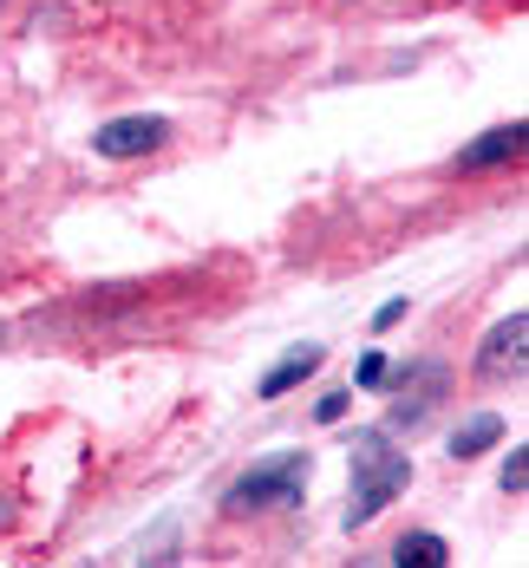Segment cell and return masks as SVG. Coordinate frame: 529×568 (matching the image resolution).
<instances>
[{"instance_id":"5bb4252c","label":"cell","mask_w":529,"mask_h":568,"mask_svg":"<svg viewBox=\"0 0 529 568\" xmlns=\"http://www.w3.org/2000/svg\"><path fill=\"white\" fill-rule=\"evenodd\" d=\"M7 523H13V510H7V504H0V529H7Z\"/></svg>"},{"instance_id":"277c9868","label":"cell","mask_w":529,"mask_h":568,"mask_svg":"<svg viewBox=\"0 0 529 568\" xmlns=\"http://www.w3.org/2000/svg\"><path fill=\"white\" fill-rule=\"evenodd\" d=\"M393 393H406L399 405H393V432H418V425L438 412V398H445V366H431V359H425V366H411V379L399 373V379H393Z\"/></svg>"},{"instance_id":"3957f363","label":"cell","mask_w":529,"mask_h":568,"mask_svg":"<svg viewBox=\"0 0 529 568\" xmlns=\"http://www.w3.org/2000/svg\"><path fill=\"white\" fill-rule=\"evenodd\" d=\"M164 144H171V118H157V112L105 118V124L92 131V151L112 158V164H124V158H151V151H164Z\"/></svg>"},{"instance_id":"30bf717a","label":"cell","mask_w":529,"mask_h":568,"mask_svg":"<svg viewBox=\"0 0 529 568\" xmlns=\"http://www.w3.org/2000/svg\"><path fill=\"white\" fill-rule=\"evenodd\" d=\"M497 484H503V497H523L529 490V445H517V452L503 457V477Z\"/></svg>"},{"instance_id":"52a82bcc","label":"cell","mask_w":529,"mask_h":568,"mask_svg":"<svg viewBox=\"0 0 529 568\" xmlns=\"http://www.w3.org/2000/svg\"><path fill=\"white\" fill-rule=\"evenodd\" d=\"M321 366H327V346L301 341V346L288 353V359H275V366L262 373V386H255V398H288L294 386H307V379H314Z\"/></svg>"},{"instance_id":"ba28073f","label":"cell","mask_w":529,"mask_h":568,"mask_svg":"<svg viewBox=\"0 0 529 568\" xmlns=\"http://www.w3.org/2000/svg\"><path fill=\"white\" fill-rule=\"evenodd\" d=\"M490 445H503V418H497V412H477V418H465V425L451 432V457H458V464L484 457Z\"/></svg>"},{"instance_id":"6da1fadb","label":"cell","mask_w":529,"mask_h":568,"mask_svg":"<svg viewBox=\"0 0 529 568\" xmlns=\"http://www.w3.org/2000/svg\"><path fill=\"white\" fill-rule=\"evenodd\" d=\"M411 484V457L386 452V432H359L353 445V504H347V529H366L386 504H399Z\"/></svg>"},{"instance_id":"7c38bea8","label":"cell","mask_w":529,"mask_h":568,"mask_svg":"<svg viewBox=\"0 0 529 568\" xmlns=\"http://www.w3.org/2000/svg\"><path fill=\"white\" fill-rule=\"evenodd\" d=\"M347 405H353V393H327L321 405H314V418H321V425H340V418H347Z\"/></svg>"},{"instance_id":"4fadbf2b","label":"cell","mask_w":529,"mask_h":568,"mask_svg":"<svg viewBox=\"0 0 529 568\" xmlns=\"http://www.w3.org/2000/svg\"><path fill=\"white\" fill-rule=\"evenodd\" d=\"M411 314V301H386V307H379V314H373V327H379V334H386V327H399V321H406Z\"/></svg>"},{"instance_id":"8fae6325","label":"cell","mask_w":529,"mask_h":568,"mask_svg":"<svg viewBox=\"0 0 529 568\" xmlns=\"http://www.w3.org/2000/svg\"><path fill=\"white\" fill-rule=\"evenodd\" d=\"M353 386H366V393H373V386H386V353H379V346H366V353H359Z\"/></svg>"},{"instance_id":"7a4b0ae2","label":"cell","mask_w":529,"mask_h":568,"mask_svg":"<svg viewBox=\"0 0 529 568\" xmlns=\"http://www.w3.org/2000/svg\"><path fill=\"white\" fill-rule=\"evenodd\" d=\"M307 504V452H282L255 470H242L230 490H223V516L242 523L255 510H301Z\"/></svg>"},{"instance_id":"8992f818","label":"cell","mask_w":529,"mask_h":568,"mask_svg":"<svg viewBox=\"0 0 529 568\" xmlns=\"http://www.w3.org/2000/svg\"><path fill=\"white\" fill-rule=\"evenodd\" d=\"M523 144H529V131H523V118L517 124H490L477 144H465L458 158H451V171H497V164H510V158H523Z\"/></svg>"},{"instance_id":"5b68a950","label":"cell","mask_w":529,"mask_h":568,"mask_svg":"<svg viewBox=\"0 0 529 568\" xmlns=\"http://www.w3.org/2000/svg\"><path fill=\"white\" fill-rule=\"evenodd\" d=\"M523 341H529V314H503L490 334H484V353H477V379H503V373H523Z\"/></svg>"},{"instance_id":"9c48e42d","label":"cell","mask_w":529,"mask_h":568,"mask_svg":"<svg viewBox=\"0 0 529 568\" xmlns=\"http://www.w3.org/2000/svg\"><path fill=\"white\" fill-rule=\"evenodd\" d=\"M393 562L399 568H445L451 562V549H445V536H431V529H411L393 542Z\"/></svg>"}]
</instances>
